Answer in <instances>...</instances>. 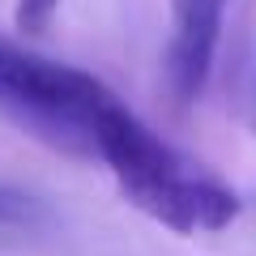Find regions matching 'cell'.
<instances>
[{
	"mask_svg": "<svg viewBox=\"0 0 256 256\" xmlns=\"http://www.w3.org/2000/svg\"><path fill=\"white\" fill-rule=\"evenodd\" d=\"M226 0H171V38H166V86L180 107L205 94L214 56L222 43Z\"/></svg>",
	"mask_w": 256,
	"mask_h": 256,
	"instance_id": "3",
	"label": "cell"
},
{
	"mask_svg": "<svg viewBox=\"0 0 256 256\" xmlns=\"http://www.w3.org/2000/svg\"><path fill=\"white\" fill-rule=\"evenodd\" d=\"M34 214H38V205L30 201L26 192L4 188V184H0V222H30Z\"/></svg>",
	"mask_w": 256,
	"mask_h": 256,
	"instance_id": "5",
	"label": "cell"
},
{
	"mask_svg": "<svg viewBox=\"0 0 256 256\" xmlns=\"http://www.w3.org/2000/svg\"><path fill=\"white\" fill-rule=\"evenodd\" d=\"M111 94L116 90L102 77L0 34V107L18 111L68 150L90 154V124Z\"/></svg>",
	"mask_w": 256,
	"mask_h": 256,
	"instance_id": "2",
	"label": "cell"
},
{
	"mask_svg": "<svg viewBox=\"0 0 256 256\" xmlns=\"http://www.w3.org/2000/svg\"><path fill=\"white\" fill-rule=\"evenodd\" d=\"M64 0H18L13 4V22H18L22 34H47L56 22V13H60Z\"/></svg>",
	"mask_w": 256,
	"mask_h": 256,
	"instance_id": "4",
	"label": "cell"
},
{
	"mask_svg": "<svg viewBox=\"0 0 256 256\" xmlns=\"http://www.w3.org/2000/svg\"><path fill=\"white\" fill-rule=\"evenodd\" d=\"M90 154L111 166L128 205H137L146 218L162 222L175 235L226 230L244 214V201L230 184L158 137L120 94H111L94 116Z\"/></svg>",
	"mask_w": 256,
	"mask_h": 256,
	"instance_id": "1",
	"label": "cell"
}]
</instances>
